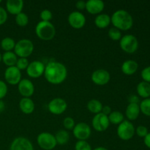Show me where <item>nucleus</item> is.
Here are the masks:
<instances>
[{
  "label": "nucleus",
  "mask_w": 150,
  "mask_h": 150,
  "mask_svg": "<svg viewBox=\"0 0 150 150\" xmlns=\"http://www.w3.org/2000/svg\"><path fill=\"white\" fill-rule=\"evenodd\" d=\"M67 76L65 66L59 62H51L45 68L44 76L48 83L57 85L63 83Z\"/></svg>",
  "instance_id": "1"
},
{
  "label": "nucleus",
  "mask_w": 150,
  "mask_h": 150,
  "mask_svg": "<svg viewBox=\"0 0 150 150\" xmlns=\"http://www.w3.org/2000/svg\"><path fill=\"white\" fill-rule=\"evenodd\" d=\"M111 22L119 30L127 31L132 28L133 19L131 15L125 10H118L111 17Z\"/></svg>",
  "instance_id": "2"
},
{
  "label": "nucleus",
  "mask_w": 150,
  "mask_h": 150,
  "mask_svg": "<svg viewBox=\"0 0 150 150\" xmlns=\"http://www.w3.org/2000/svg\"><path fill=\"white\" fill-rule=\"evenodd\" d=\"M35 33L38 38L44 41L52 40L56 35V29L51 22L40 21L35 27Z\"/></svg>",
  "instance_id": "3"
},
{
  "label": "nucleus",
  "mask_w": 150,
  "mask_h": 150,
  "mask_svg": "<svg viewBox=\"0 0 150 150\" xmlns=\"http://www.w3.org/2000/svg\"><path fill=\"white\" fill-rule=\"evenodd\" d=\"M34 51V44L30 40L22 39L18 41L14 48V53L19 58H27Z\"/></svg>",
  "instance_id": "4"
},
{
  "label": "nucleus",
  "mask_w": 150,
  "mask_h": 150,
  "mask_svg": "<svg viewBox=\"0 0 150 150\" xmlns=\"http://www.w3.org/2000/svg\"><path fill=\"white\" fill-rule=\"evenodd\" d=\"M120 48L127 54H133L139 48V41L133 35H126L122 37L120 40Z\"/></svg>",
  "instance_id": "5"
},
{
  "label": "nucleus",
  "mask_w": 150,
  "mask_h": 150,
  "mask_svg": "<svg viewBox=\"0 0 150 150\" xmlns=\"http://www.w3.org/2000/svg\"><path fill=\"white\" fill-rule=\"evenodd\" d=\"M136 133L134 125L127 120H124L117 127V135L123 141L130 140Z\"/></svg>",
  "instance_id": "6"
},
{
  "label": "nucleus",
  "mask_w": 150,
  "mask_h": 150,
  "mask_svg": "<svg viewBox=\"0 0 150 150\" xmlns=\"http://www.w3.org/2000/svg\"><path fill=\"white\" fill-rule=\"evenodd\" d=\"M37 142L41 149L44 150H52L57 146L55 136L48 132H43L38 135Z\"/></svg>",
  "instance_id": "7"
},
{
  "label": "nucleus",
  "mask_w": 150,
  "mask_h": 150,
  "mask_svg": "<svg viewBox=\"0 0 150 150\" xmlns=\"http://www.w3.org/2000/svg\"><path fill=\"white\" fill-rule=\"evenodd\" d=\"M92 130L90 127L85 122H79L73 129V136L79 141H86L90 136Z\"/></svg>",
  "instance_id": "8"
},
{
  "label": "nucleus",
  "mask_w": 150,
  "mask_h": 150,
  "mask_svg": "<svg viewBox=\"0 0 150 150\" xmlns=\"http://www.w3.org/2000/svg\"><path fill=\"white\" fill-rule=\"evenodd\" d=\"M92 127L96 131L103 132L108 128L110 125V122L108 116L105 115L103 113L95 114L92 121Z\"/></svg>",
  "instance_id": "9"
},
{
  "label": "nucleus",
  "mask_w": 150,
  "mask_h": 150,
  "mask_svg": "<svg viewBox=\"0 0 150 150\" xmlns=\"http://www.w3.org/2000/svg\"><path fill=\"white\" fill-rule=\"evenodd\" d=\"M67 108V103L61 98H57L51 100L48 105V111L54 115H60L63 114Z\"/></svg>",
  "instance_id": "10"
},
{
  "label": "nucleus",
  "mask_w": 150,
  "mask_h": 150,
  "mask_svg": "<svg viewBox=\"0 0 150 150\" xmlns=\"http://www.w3.org/2000/svg\"><path fill=\"white\" fill-rule=\"evenodd\" d=\"M4 79L10 85L18 84L21 80V71L16 66L7 67L4 71Z\"/></svg>",
  "instance_id": "11"
},
{
  "label": "nucleus",
  "mask_w": 150,
  "mask_h": 150,
  "mask_svg": "<svg viewBox=\"0 0 150 150\" xmlns=\"http://www.w3.org/2000/svg\"><path fill=\"white\" fill-rule=\"evenodd\" d=\"M45 66L42 62L34 61L29 63V66L26 68V73L28 76L32 79L40 78L45 72Z\"/></svg>",
  "instance_id": "12"
},
{
  "label": "nucleus",
  "mask_w": 150,
  "mask_h": 150,
  "mask_svg": "<svg viewBox=\"0 0 150 150\" xmlns=\"http://www.w3.org/2000/svg\"><path fill=\"white\" fill-rule=\"evenodd\" d=\"M92 82L99 86H103L107 84L111 80L110 73L104 69L96 70L92 73L91 76Z\"/></svg>",
  "instance_id": "13"
},
{
  "label": "nucleus",
  "mask_w": 150,
  "mask_h": 150,
  "mask_svg": "<svg viewBox=\"0 0 150 150\" xmlns=\"http://www.w3.org/2000/svg\"><path fill=\"white\" fill-rule=\"evenodd\" d=\"M68 23L74 29H81L86 23V18L81 12L73 11L69 15Z\"/></svg>",
  "instance_id": "14"
},
{
  "label": "nucleus",
  "mask_w": 150,
  "mask_h": 150,
  "mask_svg": "<svg viewBox=\"0 0 150 150\" xmlns=\"http://www.w3.org/2000/svg\"><path fill=\"white\" fill-rule=\"evenodd\" d=\"M18 92L23 98H30L35 92V86L30 80L23 79L18 84Z\"/></svg>",
  "instance_id": "15"
},
{
  "label": "nucleus",
  "mask_w": 150,
  "mask_h": 150,
  "mask_svg": "<svg viewBox=\"0 0 150 150\" xmlns=\"http://www.w3.org/2000/svg\"><path fill=\"white\" fill-rule=\"evenodd\" d=\"M9 150H34L32 142L24 137L16 138L12 142Z\"/></svg>",
  "instance_id": "16"
},
{
  "label": "nucleus",
  "mask_w": 150,
  "mask_h": 150,
  "mask_svg": "<svg viewBox=\"0 0 150 150\" xmlns=\"http://www.w3.org/2000/svg\"><path fill=\"white\" fill-rule=\"evenodd\" d=\"M105 7V4L101 0H89L86 1V10L92 15H99Z\"/></svg>",
  "instance_id": "17"
},
{
  "label": "nucleus",
  "mask_w": 150,
  "mask_h": 150,
  "mask_svg": "<svg viewBox=\"0 0 150 150\" xmlns=\"http://www.w3.org/2000/svg\"><path fill=\"white\" fill-rule=\"evenodd\" d=\"M23 1L22 0H7L6 2V11L12 15L17 16L22 13Z\"/></svg>",
  "instance_id": "18"
},
{
  "label": "nucleus",
  "mask_w": 150,
  "mask_h": 150,
  "mask_svg": "<svg viewBox=\"0 0 150 150\" xmlns=\"http://www.w3.org/2000/svg\"><path fill=\"white\" fill-rule=\"evenodd\" d=\"M19 108L25 114H31L35 111V103L29 98H23L19 102Z\"/></svg>",
  "instance_id": "19"
},
{
  "label": "nucleus",
  "mask_w": 150,
  "mask_h": 150,
  "mask_svg": "<svg viewBox=\"0 0 150 150\" xmlns=\"http://www.w3.org/2000/svg\"><path fill=\"white\" fill-rule=\"evenodd\" d=\"M139 68V64L134 60H127L122 64L121 70L124 74L127 76L133 75Z\"/></svg>",
  "instance_id": "20"
},
{
  "label": "nucleus",
  "mask_w": 150,
  "mask_h": 150,
  "mask_svg": "<svg viewBox=\"0 0 150 150\" xmlns=\"http://www.w3.org/2000/svg\"><path fill=\"white\" fill-rule=\"evenodd\" d=\"M140 107L137 103H129L125 111V115L129 120L133 121L139 117L140 114Z\"/></svg>",
  "instance_id": "21"
},
{
  "label": "nucleus",
  "mask_w": 150,
  "mask_h": 150,
  "mask_svg": "<svg viewBox=\"0 0 150 150\" xmlns=\"http://www.w3.org/2000/svg\"><path fill=\"white\" fill-rule=\"evenodd\" d=\"M18 59V57L14 52L8 51V52H4L2 54L1 62H3V63L6 66H7V67H13V66H16Z\"/></svg>",
  "instance_id": "22"
},
{
  "label": "nucleus",
  "mask_w": 150,
  "mask_h": 150,
  "mask_svg": "<svg viewBox=\"0 0 150 150\" xmlns=\"http://www.w3.org/2000/svg\"><path fill=\"white\" fill-rule=\"evenodd\" d=\"M111 23V17L107 14H99L95 19V26L99 29H105Z\"/></svg>",
  "instance_id": "23"
},
{
  "label": "nucleus",
  "mask_w": 150,
  "mask_h": 150,
  "mask_svg": "<svg viewBox=\"0 0 150 150\" xmlns=\"http://www.w3.org/2000/svg\"><path fill=\"white\" fill-rule=\"evenodd\" d=\"M136 91L137 93L141 98H149L150 97V83L145 81H142L137 85L136 87Z\"/></svg>",
  "instance_id": "24"
},
{
  "label": "nucleus",
  "mask_w": 150,
  "mask_h": 150,
  "mask_svg": "<svg viewBox=\"0 0 150 150\" xmlns=\"http://www.w3.org/2000/svg\"><path fill=\"white\" fill-rule=\"evenodd\" d=\"M103 104L98 100L92 99L89 100L87 103V108L91 113L95 114H98L101 113L103 109Z\"/></svg>",
  "instance_id": "25"
},
{
  "label": "nucleus",
  "mask_w": 150,
  "mask_h": 150,
  "mask_svg": "<svg viewBox=\"0 0 150 150\" xmlns=\"http://www.w3.org/2000/svg\"><path fill=\"white\" fill-rule=\"evenodd\" d=\"M55 139L57 144L59 145H64L70 140V135L67 130H59L55 134Z\"/></svg>",
  "instance_id": "26"
},
{
  "label": "nucleus",
  "mask_w": 150,
  "mask_h": 150,
  "mask_svg": "<svg viewBox=\"0 0 150 150\" xmlns=\"http://www.w3.org/2000/svg\"><path fill=\"white\" fill-rule=\"evenodd\" d=\"M16 43V42L13 38H4L1 41V48L4 52L12 51V50H14Z\"/></svg>",
  "instance_id": "27"
},
{
  "label": "nucleus",
  "mask_w": 150,
  "mask_h": 150,
  "mask_svg": "<svg viewBox=\"0 0 150 150\" xmlns=\"http://www.w3.org/2000/svg\"><path fill=\"white\" fill-rule=\"evenodd\" d=\"M110 123L113 125H120L124 121V115L120 111H111V114L108 116Z\"/></svg>",
  "instance_id": "28"
},
{
  "label": "nucleus",
  "mask_w": 150,
  "mask_h": 150,
  "mask_svg": "<svg viewBox=\"0 0 150 150\" xmlns=\"http://www.w3.org/2000/svg\"><path fill=\"white\" fill-rule=\"evenodd\" d=\"M140 111L142 114H144L145 116L150 117V98H146V99L143 100L141 102L140 105Z\"/></svg>",
  "instance_id": "29"
},
{
  "label": "nucleus",
  "mask_w": 150,
  "mask_h": 150,
  "mask_svg": "<svg viewBox=\"0 0 150 150\" xmlns=\"http://www.w3.org/2000/svg\"><path fill=\"white\" fill-rule=\"evenodd\" d=\"M16 22L18 26H22V27L26 26L29 23V17L26 13L22 12L16 16Z\"/></svg>",
  "instance_id": "30"
},
{
  "label": "nucleus",
  "mask_w": 150,
  "mask_h": 150,
  "mask_svg": "<svg viewBox=\"0 0 150 150\" xmlns=\"http://www.w3.org/2000/svg\"><path fill=\"white\" fill-rule=\"evenodd\" d=\"M108 37L114 41H119L122 38L121 31L115 27L111 28L108 32Z\"/></svg>",
  "instance_id": "31"
},
{
  "label": "nucleus",
  "mask_w": 150,
  "mask_h": 150,
  "mask_svg": "<svg viewBox=\"0 0 150 150\" xmlns=\"http://www.w3.org/2000/svg\"><path fill=\"white\" fill-rule=\"evenodd\" d=\"M29 64V62L27 58H18L17 62H16V67L21 71V70H26Z\"/></svg>",
  "instance_id": "32"
},
{
  "label": "nucleus",
  "mask_w": 150,
  "mask_h": 150,
  "mask_svg": "<svg viewBox=\"0 0 150 150\" xmlns=\"http://www.w3.org/2000/svg\"><path fill=\"white\" fill-rule=\"evenodd\" d=\"M75 150H92L90 144L86 141H78L75 146Z\"/></svg>",
  "instance_id": "33"
},
{
  "label": "nucleus",
  "mask_w": 150,
  "mask_h": 150,
  "mask_svg": "<svg viewBox=\"0 0 150 150\" xmlns=\"http://www.w3.org/2000/svg\"><path fill=\"white\" fill-rule=\"evenodd\" d=\"M63 125H64V128L67 130H71L74 128L75 127V121L72 117H66L63 120Z\"/></svg>",
  "instance_id": "34"
},
{
  "label": "nucleus",
  "mask_w": 150,
  "mask_h": 150,
  "mask_svg": "<svg viewBox=\"0 0 150 150\" xmlns=\"http://www.w3.org/2000/svg\"><path fill=\"white\" fill-rule=\"evenodd\" d=\"M40 16V18L42 20V21L50 22V21L52 19L53 15L51 10L45 9V10H43L41 12Z\"/></svg>",
  "instance_id": "35"
},
{
  "label": "nucleus",
  "mask_w": 150,
  "mask_h": 150,
  "mask_svg": "<svg viewBox=\"0 0 150 150\" xmlns=\"http://www.w3.org/2000/svg\"><path fill=\"white\" fill-rule=\"evenodd\" d=\"M7 91L8 89H7V83L4 81L0 80V100H2L7 95Z\"/></svg>",
  "instance_id": "36"
},
{
  "label": "nucleus",
  "mask_w": 150,
  "mask_h": 150,
  "mask_svg": "<svg viewBox=\"0 0 150 150\" xmlns=\"http://www.w3.org/2000/svg\"><path fill=\"white\" fill-rule=\"evenodd\" d=\"M136 134L139 136V137L144 138L146 135L148 134V129L147 127H145V126L140 125L139 127H137V128L136 129Z\"/></svg>",
  "instance_id": "37"
},
{
  "label": "nucleus",
  "mask_w": 150,
  "mask_h": 150,
  "mask_svg": "<svg viewBox=\"0 0 150 150\" xmlns=\"http://www.w3.org/2000/svg\"><path fill=\"white\" fill-rule=\"evenodd\" d=\"M141 75H142V78L144 81L150 83V66L143 69Z\"/></svg>",
  "instance_id": "38"
},
{
  "label": "nucleus",
  "mask_w": 150,
  "mask_h": 150,
  "mask_svg": "<svg viewBox=\"0 0 150 150\" xmlns=\"http://www.w3.org/2000/svg\"><path fill=\"white\" fill-rule=\"evenodd\" d=\"M7 12L3 7H0V26L5 23L7 20Z\"/></svg>",
  "instance_id": "39"
},
{
  "label": "nucleus",
  "mask_w": 150,
  "mask_h": 150,
  "mask_svg": "<svg viewBox=\"0 0 150 150\" xmlns=\"http://www.w3.org/2000/svg\"><path fill=\"white\" fill-rule=\"evenodd\" d=\"M76 7L79 10H84L86 9V1H83V0H79L76 2Z\"/></svg>",
  "instance_id": "40"
},
{
  "label": "nucleus",
  "mask_w": 150,
  "mask_h": 150,
  "mask_svg": "<svg viewBox=\"0 0 150 150\" xmlns=\"http://www.w3.org/2000/svg\"><path fill=\"white\" fill-rule=\"evenodd\" d=\"M101 113L104 114L105 115L108 116L111 113V108H110L108 105H105V106L103 107V109H102V111H101Z\"/></svg>",
  "instance_id": "41"
},
{
  "label": "nucleus",
  "mask_w": 150,
  "mask_h": 150,
  "mask_svg": "<svg viewBox=\"0 0 150 150\" xmlns=\"http://www.w3.org/2000/svg\"><path fill=\"white\" fill-rule=\"evenodd\" d=\"M139 98L136 95H131L129 98V103H137L139 104Z\"/></svg>",
  "instance_id": "42"
},
{
  "label": "nucleus",
  "mask_w": 150,
  "mask_h": 150,
  "mask_svg": "<svg viewBox=\"0 0 150 150\" xmlns=\"http://www.w3.org/2000/svg\"><path fill=\"white\" fill-rule=\"evenodd\" d=\"M144 142V144L150 149V133H148V134L145 136Z\"/></svg>",
  "instance_id": "43"
},
{
  "label": "nucleus",
  "mask_w": 150,
  "mask_h": 150,
  "mask_svg": "<svg viewBox=\"0 0 150 150\" xmlns=\"http://www.w3.org/2000/svg\"><path fill=\"white\" fill-rule=\"evenodd\" d=\"M5 108V104L2 100H0V113L2 112Z\"/></svg>",
  "instance_id": "44"
},
{
  "label": "nucleus",
  "mask_w": 150,
  "mask_h": 150,
  "mask_svg": "<svg viewBox=\"0 0 150 150\" xmlns=\"http://www.w3.org/2000/svg\"><path fill=\"white\" fill-rule=\"evenodd\" d=\"M94 150H108V149H106V148L103 147V146H99V147L95 148V149Z\"/></svg>",
  "instance_id": "45"
},
{
  "label": "nucleus",
  "mask_w": 150,
  "mask_h": 150,
  "mask_svg": "<svg viewBox=\"0 0 150 150\" xmlns=\"http://www.w3.org/2000/svg\"><path fill=\"white\" fill-rule=\"evenodd\" d=\"M1 59H2V55H1V53H0V63H1Z\"/></svg>",
  "instance_id": "46"
},
{
  "label": "nucleus",
  "mask_w": 150,
  "mask_h": 150,
  "mask_svg": "<svg viewBox=\"0 0 150 150\" xmlns=\"http://www.w3.org/2000/svg\"><path fill=\"white\" fill-rule=\"evenodd\" d=\"M0 3H1V0H0Z\"/></svg>",
  "instance_id": "47"
},
{
  "label": "nucleus",
  "mask_w": 150,
  "mask_h": 150,
  "mask_svg": "<svg viewBox=\"0 0 150 150\" xmlns=\"http://www.w3.org/2000/svg\"></svg>",
  "instance_id": "48"
}]
</instances>
